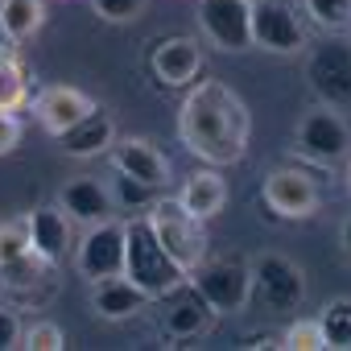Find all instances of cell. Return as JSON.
<instances>
[{
    "instance_id": "6da1fadb",
    "label": "cell",
    "mask_w": 351,
    "mask_h": 351,
    "mask_svg": "<svg viewBox=\"0 0 351 351\" xmlns=\"http://www.w3.org/2000/svg\"><path fill=\"white\" fill-rule=\"evenodd\" d=\"M248 132H252L248 108H244V99L228 83L207 79V83H199L182 99L178 136L207 165H232V161H240L244 149H248Z\"/></svg>"
},
{
    "instance_id": "7a4b0ae2",
    "label": "cell",
    "mask_w": 351,
    "mask_h": 351,
    "mask_svg": "<svg viewBox=\"0 0 351 351\" xmlns=\"http://www.w3.org/2000/svg\"><path fill=\"white\" fill-rule=\"evenodd\" d=\"M124 277L153 302V298H165L169 289H178L186 281V269L161 248L149 219H132L124 223Z\"/></svg>"
},
{
    "instance_id": "3957f363",
    "label": "cell",
    "mask_w": 351,
    "mask_h": 351,
    "mask_svg": "<svg viewBox=\"0 0 351 351\" xmlns=\"http://www.w3.org/2000/svg\"><path fill=\"white\" fill-rule=\"evenodd\" d=\"M149 223H153V232H157L161 248H165L173 261H178L186 273L203 261V252H207L203 219H199V215H191L178 199H157V203H153V211H149Z\"/></svg>"
},
{
    "instance_id": "277c9868",
    "label": "cell",
    "mask_w": 351,
    "mask_h": 351,
    "mask_svg": "<svg viewBox=\"0 0 351 351\" xmlns=\"http://www.w3.org/2000/svg\"><path fill=\"white\" fill-rule=\"evenodd\" d=\"M293 149L314 165H339L343 157H351V128L330 104L314 108L302 116V124L293 132Z\"/></svg>"
},
{
    "instance_id": "5b68a950",
    "label": "cell",
    "mask_w": 351,
    "mask_h": 351,
    "mask_svg": "<svg viewBox=\"0 0 351 351\" xmlns=\"http://www.w3.org/2000/svg\"><path fill=\"white\" fill-rule=\"evenodd\" d=\"M186 281L211 302V310L215 314H236V310H244L248 306V298H252V269L248 265H240V261H199L191 273H186Z\"/></svg>"
},
{
    "instance_id": "8992f818",
    "label": "cell",
    "mask_w": 351,
    "mask_h": 351,
    "mask_svg": "<svg viewBox=\"0 0 351 351\" xmlns=\"http://www.w3.org/2000/svg\"><path fill=\"white\" fill-rule=\"evenodd\" d=\"M252 289L269 310H298L302 298H306V277L289 256L261 252L252 261Z\"/></svg>"
},
{
    "instance_id": "52a82bcc",
    "label": "cell",
    "mask_w": 351,
    "mask_h": 351,
    "mask_svg": "<svg viewBox=\"0 0 351 351\" xmlns=\"http://www.w3.org/2000/svg\"><path fill=\"white\" fill-rule=\"evenodd\" d=\"M306 79L322 104H351V46L347 42H326L310 54Z\"/></svg>"
},
{
    "instance_id": "ba28073f",
    "label": "cell",
    "mask_w": 351,
    "mask_h": 351,
    "mask_svg": "<svg viewBox=\"0 0 351 351\" xmlns=\"http://www.w3.org/2000/svg\"><path fill=\"white\" fill-rule=\"evenodd\" d=\"M199 21L219 50L252 46V0H199Z\"/></svg>"
},
{
    "instance_id": "9c48e42d",
    "label": "cell",
    "mask_w": 351,
    "mask_h": 351,
    "mask_svg": "<svg viewBox=\"0 0 351 351\" xmlns=\"http://www.w3.org/2000/svg\"><path fill=\"white\" fill-rule=\"evenodd\" d=\"M75 265L91 281L124 273V223H112V219L91 223V232L83 236V244L75 252Z\"/></svg>"
},
{
    "instance_id": "30bf717a",
    "label": "cell",
    "mask_w": 351,
    "mask_h": 351,
    "mask_svg": "<svg viewBox=\"0 0 351 351\" xmlns=\"http://www.w3.org/2000/svg\"><path fill=\"white\" fill-rule=\"evenodd\" d=\"M265 203L281 219H306L318 211V186L302 169H273L265 178Z\"/></svg>"
},
{
    "instance_id": "8fae6325",
    "label": "cell",
    "mask_w": 351,
    "mask_h": 351,
    "mask_svg": "<svg viewBox=\"0 0 351 351\" xmlns=\"http://www.w3.org/2000/svg\"><path fill=\"white\" fill-rule=\"evenodd\" d=\"M252 46L273 50V54H293L306 46V34L285 5L261 0V5H252Z\"/></svg>"
},
{
    "instance_id": "7c38bea8",
    "label": "cell",
    "mask_w": 351,
    "mask_h": 351,
    "mask_svg": "<svg viewBox=\"0 0 351 351\" xmlns=\"http://www.w3.org/2000/svg\"><path fill=\"white\" fill-rule=\"evenodd\" d=\"M211 318H215L211 302H207L191 281H182L178 289L165 293V310H161V330H165V335H173V339L203 335V330L211 326Z\"/></svg>"
},
{
    "instance_id": "4fadbf2b",
    "label": "cell",
    "mask_w": 351,
    "mask_h": 351,
    "mask_svg": "<svg viewBox=\"0 0 351 351\" xmlns=\"http://www.w3.org/2000/svg\"><path fill=\"white\" fill-rule=\"evenodd\" d=\"M112 161H116V173H128V178H136V182H145V186H153V191L169 182L165 157H161L149 141H141V136L112 141Z\"/></svg>"
},
{
    "instance_id": "5bb4252c",
    "label": "cell",
    "mask_w": 351,
    "mask_h": 351,
    "mask_svg": "<svg viewBox=\"0 0 351 351\" xmlns=\"http://www.w3.org/2000/svg\"><path fill=\"white\" fill-rule=\"evenodd\" d=\"M153 71H157V79L165 87H186V83H195L199 71H203L199 42H191V38H165V42H157Z\"/></svg>"
},
{
    "instance_id": "9a60e30c",
    "label": "cell",
    "mask_w": 351,
    "mask_h": 351,
    "mask_svg": "<svg viewBox=\"0 0 351 351\" xmlns=\"http://www.w3.org/2000/svg\"><path fill=\"white\" fill-rule=\"evenodd\" d=\"M87 112H95L91 95H83L79 87H46L38 95V120L50 136H62L71 124H79Z\"/></svg>"
},
{
    "instance_id": "2e32d148",
    "label": "cell",
    "mask_w": 351,
    "mask_h": 351,
    "mask_svg": "<svg viewBox=\"0 0 351 351\" xmlns=\"http://www.w3.org/2000/svg\"><path fill=\"white\" fill-rule=\"evenodd\" d=\"M29 244L46 265L66 261L71 248V215H62V207H38L29 211Z\"/></svg>"
},
{
    "instance_id": "e0dca14e",
    "label": "cell",
    "mask_w": 351,
    "mask_h": 351,
    "mask_svg": "<svg viewBox=\"0 0 351 351\" xmlns=\"http://www.w3.org/2000/svg\"><path fill=\"white\" fill-rule=\"evenodd\" d=\"M58 207H62L71 219H79V223H99V219H108V211H112V191H108L104 182H95V178H75V182L62 186Z\"/></svg>"
},
{
    "instance_id": "ac0fdd59",
    "label": "cell",
    "mask_w": 351,
    "mask_h": 351,
    "mask_svg": "<svg viewBox=\"0 0 351 351\" xmlns=\"http://www.w3.org/2000/svg\"><path fill=\"white\" fill-rule=\"evenodd\" d=\"M145 293L124 277V273H116V277H104V281H95V293H91V306H95V314L99 318H108V322H120V318H132V314H141L145 310Z\"/></svg>"
},
{
    "instance_id": "d6986e66",
    "label": "cell",
    "mask_w": 351,
    "mask_h": 351,
    "mask_svg": "<svg viewBox=\"0 0 351 351\" xmlns=\"http://www.w3.org/2000/svg\"><path fill=\"white\" fill-rule=\"evenodd\" d=\"M58 141H62V149H66L71 157H99V153L112 149L116 124H112V116H104V112L95 108V112H87L79 124H71Z\"/></svg>"
},
{
    "instance_id": "ffe728a7",
    "label": "cell",
    "mask_w": 351,
    "mask_h": 351,
    "mask_svg": "<svg viewBox=\"0 0 351 351\" xmlns=\"http://www.w3.org/2000/svg\"><path fill=\"white\" fill-rule=\"evenodd\" d=\"M178 203H182L191 215L211 219V215L223 211V203H228V186H223V178H219L215 169H199V173H191V178H186Z\"/></svg>"
},
{
    "instance_id": "44dd1931",
    "label": "cell",
    "mask_w": 351,
    "mask_h": 351,
    "mask_svg": "<svg viewBox=\"0 0 351 351\" xmlns=\"http://www.w3.org/2000/svg\"><path fill=\"white\" fill-rule=\"evenodd\" d=\"M0 21H5L9 42H29L46 25V5L42 0H0Z\"/></svg>"
},
{
    "instance_id": "7402d4cb",
    "label": "cell",
    "mask_w": 351,
    "mask_h": 351,
    "mask_svg": "<svg viewBox=\"0 0 351 351\" xmlns=\"http://www.w3.org/2000/svg\"><path fill=\"white\" fill-rule=\"evenodd\" d=\"M318 326H322L326 347L347 351V347H351V298H335V302H326L322 314H318Z\"/></svg>"
},
{
    "instance_id": "603a6c76",
    "label": "cell",
    "mask_w": 351,
    "mask_h": 351,
    "mask_svg": "<svg viewBox=\"0 0 351 351\" xmlns=\"http://www.w3.org/2000/svg\"><path fill=\"white\" fill-rule=\"evenodd\" d=\"M29 248H34V244H29V215L0 223V265H9V261L25 256Z\"/></svg>"
},
{
    "instance_id": "cb8c5ba5",
    "label": "cell",
    "mask_w": 351,
    "mask_h": 351,
    "mask_svg": "<svg viewBox=\"0 0 351 351\" xmlns=\"http://www.w3.org/2000/svg\"><path fill=\"white\" fill-rule=\"evenodd\" d=\"M42 273H46V261L29 248L25 256H17V261H9V265H0V285H38Z\"/></svg>"
},
{
    "instance_id": "d4e9b609",
    "label": "cell",
    "mask_w": 351,
    "mask_h": 351,
    "mask_svg": "<svg viewBox=\"0 0 351 351\" xmlns=\"http://www.w3.org/2000/svg\"><path fill=\"white\" fill-rule=\"evenodd\" d=\"M306 13L322 29H347L351 25V0H306Z\"/></svg>"
},
{
    "instance_id": "484cf974",
    "label": "cell",
    "mask_w": 351,
    "mask_h": 351,
    "mask_svg": "<svg viewBox=\"0 0 351 351\" xmlns=\"http://www.w3.org/2000/svg\"><path fill=\"white\" fill-rule=\"evenodd\" d=\"M25 104V79H21V66L9 62V58H0V108L13 112Z\"/></svg>"
},
{
    "instance_id": "4316f807",
    "label": "cell",
    "mask_w": 351,
    "mask_h": 351,
    "mask_svg": "<svg viewBox=\"0 0 351 351\" xmlns=\"http://www.w3.org/2000/svg\"><path fill=\"white\" fill-rule=\"evenodd\" d=\"M285 347H289V351H322L326 339H322L318 318H302V322H293V326L285 330Z\"/></svg>"
},
{
    "instance_id": "83f0119b",
    "label": "cell",
    "mask_w": 351,
    "mask_h": 351,
    "mask_svg": "<svg viewBox=\"0 0 351 351\" xmlns=\"http://www.w3.org/2000/svg\"><path fill=\"white\" fill-rule=\"evenodd\" d=\"M21 347H25V351H62L66 339H62V330H58L54 322H34V326L21 335Z\"/></svg>"
},
{
    "instance_id": "f1b7e54d",
    "label": "cell",
    "mask_w": 351,
    "mask_h": 351,
    "mask_svg": "<svg viewBox=\"0 0 351 351\" xmlns=\"http://www.w3.org/2000/svg\"><path fill=\"white\" fill-rule=\"evenodd\" d=\"M91 9L112 25H124V21H136L145 13V0H91Z\"/></svg>"
},
{
    "instance_id": "f546056e",
    "label": "cell",
    "mask_w": 351,
    "mask_h": 351,
    "mask_svg": "<svg viewBox=\"0 0 351 351\" xmlns=\"http://www.w3.org/2000/svg\"><path fill=\"white\" fill-rule=\"evenodd\" d=\"M21 145V120L13 116V112H5V108H0V157H5V153H13Z\"/></svg>"
},
{
    "instance_id": "4dcf8cb0",
    "label": "cell",
    "mask_w": 351,
    "mask_h": 351,
    "mask_svg": "<svg viewBox=\"0 0 351 351\" xmlns=\"http://www.w3.org/2000/svg\"><path fill=\"white\" fill-rule=\"evenodd\" d=\"M21 347V322L13 310H0V351H13Z\"/></svg>"
},
{
    "instance_id": "1f68e13d",
    "label": "cell",
    "mask_w": 351,
    "mask_h": 351,
    "mask_svg": "<svg viewBox=\"0 0 351 351\" xmlns=\"http://www.w3.org/2000/svg\"><path fill=\"white\" fill-rule=\"evenodd\" d=\"M116 191H120V199H124V203H145V199L153 195V186H145V182L128 178V173H120V178H116Z\"/></svg>"
},
{
    "instance_id": "d6a6232c",
    "label": "cell",
    "mask_w": 351,
    "mask_h": 351,
    "mask_svg": "<svg viewBox=\"0 0 351 351\" xmlns=\"http://www.w3.org/2000/svg\"><path fill=\"white\" fill-rule=\"evenodd\" d=\"M343 252H347V261H351V219L343 223Z\"/></svg>"
},
{
    "instance_id": "836d02e7",
    "label": "cell",
    "mask_w": 351,
    "mask_h": 351,
    "mask_svg": "<svg viewBox=\"0 0 351 351\" xmlns=\"http://www.w3.org/2000/svg\"><path fill=\"white\" fill-rule=\"evenodd\" d=\"M9 46V34H5V21H0V50H5Z\"/></svg>"
},
{
    "instance_id": "e575fe53",
    "label": "cell",
    "mask_w": 351,
    "mask_h": 351,
    "mask_svg": "<svg viewBox=\"0 0 351 351\" xmlns=\"http://www.w3.org/2000/svg\"><path fill=\"white\" fill-rule=\"evenodd\" d=\"M347 191H351V161H347Z\"/></svg>"
}]
</instances>
